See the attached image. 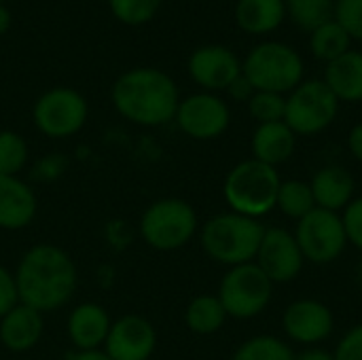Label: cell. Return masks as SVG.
<instances>
[{
  "label": "cell",
  "instance_id": "obj_1",
  "mask_svg": "<svg viewBox=\"0 0 362 360\" xmlns=\"http://www.w3.org/2000/svg\"><path fill=\"white\" fill-rule=\"evenodd\" d=\"M19 303L47 314L64 308L76 291V265L72 257L53 244L28 248L15 272Z\"/></svg>",
  "mask_w": 362,
  "mask_h": 360
},
{
  "label": "cell",
  "instance_id": "obj_2",
  "mask_svg": "<svg viewBox=\"0 0 362 360\" xmlns=\"http://www.w3.org/2000/svg\"><path fill=\"white\" fill-rule=\"evenodd\" d=\"M115 110L144 127L165 125L176 117L180 95L174 79L159 68H134L123 72L110 89Z\"/></svg>",
  "mask_w": 362,
  "mask_h": 360
},
{
  "label": "cell",
  "instance_id": "obj_3",
  "mask_svg": "<svg viewBox=\"0 0 362 360\" xmlns=\"http://www.w3.org/2000/svg\"><path fill=\"white\" fill-rule=\"evenodd\" d=\"M263 233L265 227L261 221L229 210L204 223L199 244L214 263L235 267L255 263Z\"/></svg>",
  "mask_w": 362,
  "mask_h": 360
},
{
  "label": "cell",
  "instance_id": "obj_4",
  "mask_svg": "<svg viewBox=\"0 0 362 360\" xmlns=\"http://www.w3.org/2000/svg\"><path fill=\"white\" fill-rule=\"evenodd\" d=\"M280 185L278 168L250 157L229 170L223 182V197L231 212L259 221L276 208Z\"/></svg>",
  "mask_w": 362,
  "mask_h": 360
},
{
  "label": "cell",
  "instance_id": "obj_5",
  "mask_svg": "<svg viewBox=\"0 0 362 360\" xmlns=\"http://www.w3.org/2000/svg\"><path fill=\"white\" fill-rule=\"evenodd\" d=\"M242 74L250 81L255 91L288 95L299 83H303L305 64L297 49L291 45L280 40H265L250 49L242 62Z\"/></svg>",
  "mask_w": 362,
  "mask_h": 360
},
{
  "label": "cell",
  "instance_id": "obj_6",
  "mask_svg": "<svg viewBox=\"0 0 362 360\" xmlns=\"http://www.w3.org/2000/svg\"><path fill=\"white\" fill-rule=\"evenodd\" d=\"M199 229L195 208L180 197L153 202L140 216V236L146 246L172 252L187 246Z\"/></svg>",
  "mask_w": 362,
  "mask_h": 360
},
{
  "label": "cell",
  "instance_id": "obj_7",
  "mask_svg": "<svg viewBox=\"0 0 362 360\" xmlns=\"http://www.w3.org/2000/svg\"><path fill=\"white\" fill-rule=\"evenodd\" d=\"M274 282L257 263L229 267L218 286V301L229 318L248 320L263 314L272 301Z\"/></svg>",
  "mask_w": 362,
  "mask_h": 360
},
{
  "label": "cell",
  "instance_id": "obj_8",
  "mask_svg": "<svg viewBox=\"0 0 362 360\" xmlns=\"http://www.w3.org/2000/svg\"><path fill=\"white\" fill-rule=\"evenodd\" d=\"M339 104L322 79L303 81L286 95L284 123L297 136H316L337 119Z\"/></svg>",
  "mask_w": 362,
  "mask_h": 360
},
{
  "label": "cell",
  "instance_id": "obj_9",
  "mask_svg": "<svg viewBox=\"0 0 362 360\" xmlns=\"http://www.w3.org/2000/svg\"><path fill=\"white\" fill-rule=\"evenodd\" d=\"M295 240L301 248L303 259L314 265L337 261L348 246L341 214L322 208H314L308 216L297 221Z\"/></svg>",
  "mask_w": 362,
  "mask_h": 360
},
{
  "label": "cell",
  "instance_id": "obj_10",
  "mask_svg": "<svg viewBox=\"0 0 362 360\" xmlns=\"http://www.w3.org/2000/svg\"><path fill=\"white\" fill-rule=\"evenodd\" d=\"M87 115V100L70 87H53L45 91L32 108L34 125L49 138H68L78 134Z\"/></svg>",
  "mask_w": 362,
  "mask_h": 360
},
{
  "label": "cell",
  "instance_id": "obj_11",
  "mask_svg": "<svg viewBox=\"0 0 362 360\" xmlns=\"http://www.w3.org/2000/svg\"><path fill=\"white\" fill-rule=\"evenodd\" d=\"M174 121L193 140H214L227 132L231 112L221 95L202 91L180 100Z\"/></svg>",
  "mask_w": 362,
  "mask_h": 360
},
{
  "label": "cell",
  "instance_id": "obj_12",
  "mask_svg": "<svg viewBox=\"0 0 362 360\" xmlns=\"http://www.w3.org/2000/svg\"><path fill=\"white\" fill-rule=\"evenodd\" d=\"M255 263L274 284H286L301 274L305 259L295 240V233L282 227H265Z\"/></svg>",
  "mask_w": 362,
  "mask_h": 360
},
{
  "label": "cell",
  "instance_id": "obj_13",
  "mask_svg": "<svg viewBox=\"0 0 362 360\" xmlns=\"http://www.w3.org/2000/svg\"><path fill=\"white\" fill-rule=\"evenodd\" d=\"M335 318L329 306L318 299H297L286 306L282 314V329L286 337L303 348L320 346L331 337Z\"/></svg>",
  "mask_w": 362,
  "mask_h": 360
},
{
  "label": "cell",
  "instance_id": "obj_14",
  "mask_svg": "<svg viewBox=\"0 0 362 360\" xmlns=\"http://www.w3.org/2000/svg\"><path fill=\"white\" fill-rule=\"evenodd\" d=\"M157 348V331L144 316L125 314L112 320L104 342V354L110 360H148Z\"/></svg>",
  "mask_w": 362,
  "mask_h": 360
},
{
  "label": "cell",
  "instance_id": "obj_15",
  "mask_svg": "<svg viewBox=\"0 0 362 360\" xmlns=\"http://www.w3.org/2000/svg\"><path fill=\"white\" fill-rule=\"evenodd\" d=\"M189 74L210 93L227 91V87L242 74V59L223 45H206L191 53Z\"/></svg>",
  "mask_w": 362,
  "mask_h": 360
},
{
  "label": "cell",
  "instance_id": "obj_16",
  "mask_svg": "<svg viewBox=\"0 0 362 360\" xmlns=\"http://www.w3.org/2000/svg\"><path fill=\"white\" fill-rule=\"evenodd\" d=\"M110 316L108 312L93 301L76 306L68 316V337L76 352H91L100 350L110 331Z\"/></svg>",
  "mask_w": 362,
  "mask_h": 360
},
{
  "label": "cell",
  "instance_id": "obj_17",
  "mask_svg": "<svg viewBox=\"0 0 362 360\" xmlns=\"http://www.w3.org/2000/svg\"><path fill=\"white\" fill-rule=\"evenodd\" d=\"M36 195L19 176L0 174V229H25L36 216Z\"/></svg>",
  "mask_w": 362,
  "mask_h": 360
},
{
  "label": "cell",
  "instance_id": "obj_18",
  "mask_svg": "<svg viewBox=\"0 0 362 360\" xmlns=\"http://www.w3.org/2000/svg\"><path fill=\"white\" fill-rule=\"evenodd\" d=\"M316 208L331 210V212H344L346 206L354 199L356 182L352 174L344 166H325L320 168L314 178L310 180Z\"/></svg>",
  "mask_w": 362,
  "mask_h": 360
},
{
  "label": "cell",
  "instance_id": "obj_19",
  "mask_svg": "<svg viewBox=\"0 0 362 360\" xmlns=\"http://www.w3.org/2000/svg\"><path fill=\"white\" fill-rule=\"evenodd\" d=\"M42 314L17 303L0 318V342L11 352H28L42 337Z\"/></svg>",
  "mask_w": 362,
  "mask_h": 360
},
{
  "label": "cell",
  "instance_id": "obj_20",
  "mask_svg": "<svg viewBox=\"0 0 362 360\" xmlns=\"http://www.w3.org/2000/svg\"><path fill=\"white\" fill-rule=\"evenodd\" d=\"M250 149H252V159L278 168L295 155L297 134L284 121L263 123L257 125L250 140Z\"/></svg>",
  "mask_w": 362,
  "mask_h": 360
},
{
  "label": "cell",
  "instance_id": "obj_21",
  "mask_svg": "<svg viewBox=\"0 0 362 360\" xmlns=\"http://www.w3.org/2000/svg\"><path fill=\"white\" fill-rule=\"evenodd\" d=\"M322 81L339 102H362V51L350 49L348 53L329 62Z\"/></svg>",
  "mask_w": 362,
  "mask_h": 360
},
{
  "label": "cell",
  "instance_id": "obj_22",
  "mask_svg": "<svg viewBox=\"0 0 362 360\" xmlns=\"http://www.w3.org/2000/svg\"><path fill=\"white\" fill-rule=\"evenodd\" d=\"M286 19L284 0H238L235 23L242 32L263 36L276 32Z\"/></svg>",
  "mask_w": 362,
  "mask_h": 360
},
{
  "label": "cell",
  "instance_id": "obj_23",
  "mask_svg": "<svg viewBox=\"0 0 362 360\" xmlns=\"http://www.w3.org/2000/svg\"><path fill=\"white\" fill-rule=\"evenodd\" d=\"M227 312L216 295H199L185 310V325L195 335H214L227 323Z\"/></svg>",
  "mask_w": 362,
  "mask_h": 360
},
{
  "label": "cell",
  "instance_id": "obj_24",
  "mask_svg": "<svg viewBox=\"0 0 362 360\" xmlns=\"http://www.w3.org/2000/svg\"><path fill=\"white\" fill-rule=\"evenodd\" d=\"M350 45H352V38L348 36V32L339 25L335 17L310 34V51L314 53V57L327 64L348 53L352 49Z\"/></svg>",
  "mask_w": 362,
  "mask_h": 360
},
{
  "label": "cell",
  "instance_id": "obj_25",
  "mask_svg": "<svg viewBox=\"0 0 362 360\" xmlns=\"http://www.w3.org/2000/svg\"><path fill=\"white\" fill-rule=\"evenodd\" d=\"M286 17L303 32H314L335 15V0H284Z\"/></svg>",
  "mask_w": 362,
  "mask_h": 360
},
{
  "label": "cell",
  "instance_id": "obj_26",
  "mask_svg": "<svg viewBox=\"0 0 362 360\" xmlns=\"http://www.w3.org/2000/svg\"><path fill=\"white\" fill-rule=\"evenodd\" d=\"M276 208L286 219H293V221H301L303 216H308L316 208L310 182H303V180H282L280 191H278Z\"/></svg>",
  "mask_w": 362,
  "mask_h": 360
},
{
  "label": "cell",
  "instance_id": "obj_27",
  "mask_svg": "<svg viewBox=\"0 0 362 360\" xmlns=\"http://www.w3.org/2000/svg\"><path fill=\"white\" fill-rule=\"evenodd\" d=\"M231 360H295V350L276 335H255L233 352Z\"/></svg>",
  "mask_w": 362,
  "mask_h": 360
},
{
  "label": "cell",
  "instance_id": "obj_28",
  "mask_svg": "<svg viewBox=\"0 0 362 360\" xmlns=\"http://www.w3.org/2000/svg\"><path fill=\"white\" fill-rule=\"evenodd\" d=\"M28 161V144L23 136L11 129L0 132V174L17 176Z\"/></svg>",
  "mask_w": 362,
  "mask_h": 360
},
{
  "label": "cell",
  "instance_id": "obj_29",
  "mask_svg": "<svg viewBox=\"0 0 362 360\" xmlns=\"http://www.w3.org/2000/svg\"><path fill=\"white\" fill-rule=\"evenodd\" d=\"M250 117L263 125V123H276L284 121V110H286V95L274 93V91H255L252 98L246 102Z\"/></svg>",
  "mask_w": 362,
  "mask_h": 360
},
{
  "label": "cell",
  "instance_id": "obj_30",
  "mask_svg": "<svg viewBox=\"0 0 362 360\" xmlns=\"http://www.w3.org/2000/svg\"><path fill=\"white\" fill-rule=\"evenodd\" d=\"M112 15L125 23V25H142L151 21L159 6L161 0H108Z\"/></svg>",
  "mask_w": 362,
  "mask_h": 360
},
{
  "label": "cell",
  "instance_id": "obj_31",
  "mask_svg": "<svg viewBox=\"0 0 362 360\" xmlns=\"http://www.w3.org/2000/svg\"><path fill=\"white\" fill-rule=\"evenodd\" d=\"M333 17L352 40H362V0H335Z\"/></svg>",
  "mask_w": 362,
  "mask_h": 360
},
{
  "label": "cell",
  "instance_id": "obj_32",
  "mask_svg": "<svg viewBox=\"0 0 362 360\" xmlns=\"http://www.w3.org/2000/svg\"><path fill=\"white\" fill-rule=\"evenodd\" d=\"M341 221L348 236V244L362 252V197H354L346 206V210L341 212Z\"/></svg>",
  "mask_w": 362,
  "mask_h": 360
},
{
  "label": "cell",
  "instance_id": "obj_33",
  "mask_svg": "<svg viewBox=\"0 0 362 360\" xmlns=\"http://www.w3.org/2000/svg\"><path fill=\"white\" fill-rule=\"evenodd\" d=\"M333 356L335 360H362V323L337 342Z\"/></svg>",
  "mask_w": 362,
  "mask_h": 360
},
{
  "label": "cell",
  "instance_id": "obj_34",
  "mask_svg": "<svg viewBox=\"0 0 362 360\" xmlns=\"http://www.w3.org/2000/svg\"><path fill=\"white\" fill-rule=\"evenodd\" d=\"M19 303V293H17V282L15 274L8 272L4 265H0V318L11 312Z\"/></svg>",
  "mask_w": 362,
  "mask_h": 360
},
{
  "label": "cell",
  "instance_id": "obj_35",
  "mask_svg": "<svg viewBox=\"0 0 362 360\" xmlns=\"http://www.w3.org/2000/svg\"><path fill=\"white\" fill-rule=\"evenodd\" d=\"M227 93H229L233 100H238V102H248V100L252 98V93H255V87L250 85V81H248L244 74H240V76L227 87Z\"/></svg>",
  "mask_w": 362,
  "mask_h": 360
},
{
  "label": "cell",
  "instance_id": "obj_36",
  "mask_svg": "<svg viewBox=\"0 0 362 360\" xmlns=\"http://www.w3.org/2000/svg\"><path fill=\"white\" fill-rule=\"evenodd\" d=\"M348 151L352 153L356 161L362 163V121H358L348 134Z\"/></svg>",
  "mask_w": 362,
  "mask_h": 360
},
{
  "label": "cell",
  "instance_id": "obj_37",
  "mask_svg": "<svg viewBox=\"0 0 362 360\" xmlns=\"http://www.w3.org/2000/svg\"><path fill=\"white\" fill-rule=\"evenodd\" d=\"M295 360H335L333 352L320 348V346H314V348H303L299 354H295Z\"/></svg>",
  "mask_w": 362,
  "mask_h": 360
},
{
  "label": "cell",
  "instance_id": "obj_38",
  "mask_svg": "<svg viewBox=\"0 0 362 360\" xmlns=\"http://www.w3.org/2000/svg\"><path fill=\"white\" fill-rule=\"evenodd\" d=\"M68 360H110L104 350H91V352H74Z\"/></svg>",
  "mask_w": 362,
  "mask_h": 360
},
{
  "label": "cell",
  "instance_id": "obj_39",
  "mask_svg": "<svg viewBox=\"0 0 362 360\" xmlns=\"http://www.w3.org/2000/svg\"><path fill=\"white\" fill-rule=\"evenodd\" d=\"M11 21H13V17H11V11H8L4 4H0V36L8 32V28H11Z\"/></svg>",
  "mask_w": 362,
  "mask_h": 360
},
{
  "label": "cell",
  "instance_id": "obj_40",
  "mask_svg": "<svg viewBox=\"0 0 362 360\" xmlns=\"http://www.w3.org/2000/svg\"><path fill=\"white\" fill-rule=\"evenodd\" d=\"M356 284L362 289V259L358 261V265H356Z\"/></svg>",
  "mask_w": 362,
  "mask_h": 360
},
{
  "label": "cell",
  "instance_id": "obj_41",
  "mask_svg": "<svg viewBox=\"0 0 362 360\" xmlns=\"http://www.w3.org/2000/svg\"><path fill=\"white\" fill-rule=\"evenodd\" d=\"M0 4H2V0H0Z\"/></svg>",
  "mask_w": 362,
  "mask_h": 360
}]
</instances>
